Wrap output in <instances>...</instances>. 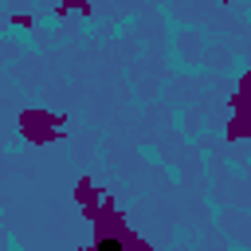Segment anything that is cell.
Returning <instances> with one entry per match:
<instances>
[{
	"label": "cell",
	"instance_id": "cell-1",
	"mask_svg": "<svg viewBox=\"0 0 251 251\" xmlns=\"http://www.w3.org/2000/svg\"><path fill=\"white\" fill-rule=\"evenodd\" d=\"M122 247H126L122 235H102V239L94 243V251H122Z\"/></svg>",
	"mask_w": 251,
	"mask_h": 251
}]
</instances>
